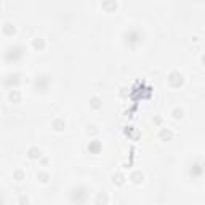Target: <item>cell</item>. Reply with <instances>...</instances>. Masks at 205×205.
<instances>
[{
  "label": "cell",
  "mask_w": 205,
  "mask_h": 205,
  "mask_svg": "<svg viewBox=\"0 0 205 205\" xmlns=\"http://www.w3.org/2000/svg\"><path fill=\"white\" fill-rule=\"evenodd\" d=\"M183 80H184V79H183V74L178 72V70L172 72L170 77H168V82H170V85H173V87H180L183 83Z\"/></svg>",
  "instance_id": "6da1fadb"
},
{
  "label": "cell",
  "mask_w": 205,
  "mask_h": 205,
  "mask_svg": "<svg viewBox=\"0 0 205 205\" xmlns=\"http://www.w3.org/2000/svg\"><path fill=\"white\" fill-rule=\"evenodd\" d=\"M2 29H3V32L6 34V35H13L16 32V27H15V24H11L10 21H6V23L2 26Z\"/></svg>",
  "instance_id": "7a4b0ae2"
},
{
  "label": "cell",
  "mask_w": 205,
  "mask_h": 205,
  "mask_svg": "<svg viewBox=\"0 0 205 205\" xmlns=\"http://www.w3.org/2000/svg\"><path fill=\"white\" fill-rule=\"evenodd\" d=\"M100 149H101V143H100L98 139L91 141V143L88 144V151H90V152H95V154H98V152H100Z\"/></svg>",
  "instance_id": "3957f363"
},
{
  "label": "cell",
  "mask_w": 205,
  "mask_h": 205,
  "mask_svg": "<svg viewBox=\"0 0 205 205\" xmlns=\"http://www.w3.org/2000/svg\"><path fill=\"white\" fill-rule=\"evenodd\" d=\"M10 100H11L13 103H16V104H18V103L21 101V93H19L18 90H13L11 93H10Z\"/></svg>",
  "instance_id": "277c9868"
},
{
  "label": "cell",
  "mask_w": 205,
  "mask_h": 205,
  "mask_svg": "<svg viewBox=\"0 0 205 205\" xmlns=\"http://www.w3.org/2000/svg\"><path fill=\"white\" fill-rule=\"evenodd\" d=\"M42 155V152H40V149H37V147H31L29 149V157L31 159H39Z\"/></svg>",
  "instance_id": "5b68a950"
},
{
  "label": "cell",
  "mask_w": 205,
  "mask_h": 205,
  "mask_svg": "<svg viewBox=\"0 0 205 205\" xmlns=\"http://www.w3.org/2000/svg\"><path fill=\"white\" fill-rule=\"evenodd\" d=\"M53 127H55V130H63L66 127V123H64V120H61V119H56L55 122H53Z\"/></svg>",
  "instance_id": "8992f818"
},
{
  "label": "cell",
  "mask_w": 205,
  "mask_h": 205,
  "mask_svg": "<svg viewBox=\"0 0 205 205\" xmlns=\"http://www.w3.org/2000/svg\"><path fill=\"white\" fill-rule=\"evenodd\" d=\"M32 45L35 48H39V50H44V48H45V42H44V39H35L32 42Z\"/></svg>",
  "instance_id": "52a82bcc"
},
{
  "label": "cell",
  "mask_w": 205,
  "mask_h": 205,
  "mask_svg": "<svg viewBox=\"0 0 205 205\" xmlns=\"http://www.w3.org/2000/svg\"><path fill=\"white\" fill-rule=\"evenodd\" d=\"M160 136L164 138V139H170V138L173 136V133H172L170 130H165V128H164V130L160 131Z\"/></svg>",
  "instance_id": "ba28073f"
},
{
  "label": "cell",
  "mask_w": 205,
  "mask_h": 205,
  "mask_svg": "<svg viewBox=\"0 0 205 205\" xmlns=\"http://www.w3.org/2000/svg\"><path fill=\"white\" fill-rule=\"evenodd\" d=\"M131 180L135 181V183H139V181H143V173H139V172L133 173V175H131Z\"/></svg>",
  "instance_id": "9c48e42d"
},
{
  "label": "cell",
  "mask_w": 205,
  "mask_h": 205,
  "mask_svg": "<svg viewBox=\"0 0 205 205\" xmlns=\"http://www.w3.org/2000/svg\"><path fill=\"white\" fill-rule=\"evenodd\" d=\"M37 178H40V181H42V183H47L50 176H48V173H39V175H37Z\"/></svg>",
  "instance_id": "30bf717a"
},
{
  "label": "cell",
  "mask_w": 205,
  "mask_h": 205,
  "mask_svg": "<svg viewBox=\"0 0 205 205\" xmlns=\"http://www.w3.org/2000/svg\"><path fill=\"white\" fill-rule=\"evenodd\" d=\"M15 176H16V180H18V181H21V180L24 178V173L21 172V170H16V172H15Z\"/></svg>",
  "instance_id": "8fae6325"
},
{
  "label": "cell",
  "mask_w": 205,
  "mask_h": 205,
  "mask_svg": "<svg viewBox=\"0 0 205 205\" xmlns=\"http://www.w3.org/2000/svg\"><path fill=\"white\" fill-rule=\"evenodd\" d=\"M91 104H93V108H100V98H91Z\"/></svg>",
  "instance_id": "7c38bea8"
},
{
  "label": "cell",
  "mask_w": 205,
  "mask_h": 205,
  "mask_svg": "<svg viewBox=\"0 0 205 205\" xmlns=\"http://www.w3.org/2000/svg\"><path fill=\"white\" fill-rule=\"evenodd\" d=\"M0 205H3V199H2V197H0Z\"/></svg>",
  "instance_id": "4fadbf2b"
},
{
  "label": "cell",
  "mask_w": 205,
  "mask_h": 205,
  "mask_svg": "<svg viewBox=\"0 0 205 205\" xmlns=\"http://www.w3.org/2000/svg\"><path fill=\"white\" fill-rule=\"evenodd\" d=\"M0 11H2V8H0Z\"/></svg>",
  "instance_id": "5bb4252c"
}]
</instances>
